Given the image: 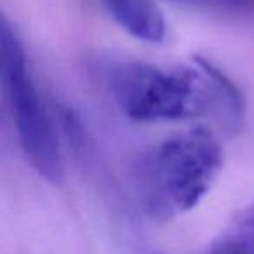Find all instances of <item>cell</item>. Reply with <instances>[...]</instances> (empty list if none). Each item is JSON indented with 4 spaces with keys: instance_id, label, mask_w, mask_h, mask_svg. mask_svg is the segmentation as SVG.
<instances>
[{
    "instance_id": "1",
    "label": "cell",
    "mask_w": 254,
    "mask_h": 254,
    "mask_svg": "<svg viewBox=\"0 0 254 254\" xmlns=\"http://www.w3.org/2000/svg\"><path fill=\"white\" fill-rule=\"evenodd\" d=\"M110 91L120 110L139 122L232 119L240 110L237 89L200 61L174 68L122 63L110 73Z\"/></svg>"
},
{
    "instance_id": "2",
    "label": "cell",
    "mask_w": 254,
    "mask_h": 254,
    "mask_svg": "<svg viewBox=\"0 0 254 254\" xmlns=\"http://www.w3.org/2000/svg\"><path fill=\"white\" fill-rule=\"evenodd\" d=\"M223 166L218 139L197 127L169 136L141 155L134 169L138 200L160 221L191 211L211 190Z\"/></svg>"
},
{
    "instance_id": "3",
    "label": "cell",
    "mask_w": 254,
    "mask_h": 254,
    "mask_svg": "<svg viewBox=\"0 0 254 254\" xmlns=\"http://www.w3.org/2000/svg\"><path fill=\"white\" fill-rule=\"evenodd\" d=\"M0 47L2 77L23 153L40 176L51 183H60L64 174V160L56 126L32 78L21 42L7 21L2 23Z\"/></svg>"
},
{
    "instance_id": "4",
    "label": "cell",
    "mask_w": 254,
    "mask_h": 254,
    "mask_svg": "<svg viewBox=\"0 0 254 254\" xmlns=\"http://www.w3.org/2000/svg\"><path fill=\"white\" fill-rule=\"evenodd\" d=\"M113 19L132 37L160 42L166 35V19L155 0H101Z\"/></svg>"
},
{
    "instance_id": "5",
    "label": "cell",
    "mask_w": 254,
    "mask_h": 254,
    "mask_svg": "<svg viewBox=\"0 0 254 254\" xmlns=\"http://www.w3.org/2000/svg\"><path fill=\"white\" fill-rule=\"evenodd\" d=\"M209 254H254V205L240 212L223 230Z\"/></svg>"
}]
</instances>
